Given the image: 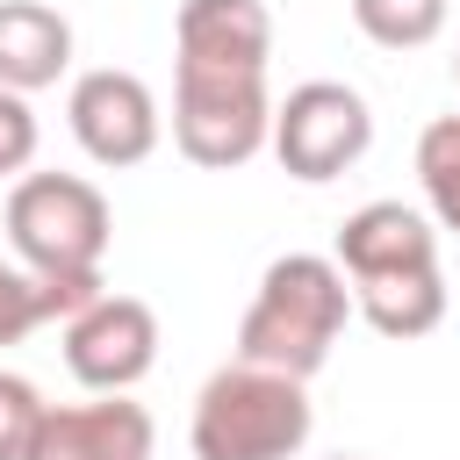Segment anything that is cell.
<instances>
[{"mask_svg": "<svg viewBox=\"0 0 460 460\" xmlns=\"http://www.w3.org/2000/svg\"><path fill=\"white\" fill-rule=\"evenodd\" d=\"M367 144H374V108L345 79H302V86H288V101H273V144L266 151L280 158L288 180L323 187L345 165H359Z\"/></svg>", "mask_w": 460, "mask_h": 460, "instance_id": "5b68a950", "label": "cell"}, {"mask_svg": "<svg viewBox=\"0 0 460 460\" xmlns=\"http://www.w3.org/2000/svg\"><path fill=\"white\" fill-rule=\"evenodd\" d=\"M72 72V22L50 0H0V86L43 93Z\"/></svg>", "mask_w": 460, "mask_h": 460, "instance_id": "8fae6325", "label": "cell"}, {"mask_svg": "<svg viewBox=\"0 0 460 460\" xmlns=\"http://www.w3.org/2000/svg\"><path fill=\"white\" fill-rule=\"evenodd\" d=\"M453 79H460V58H453Z\"/></svg>", "mask_w": 460, "mask_h": 460, "instance_id": "ac0fdd59", "label": "cell"}, {"mask_svg": "<svg viewBox=\"0 0 460 460\" xmlns=\"http://www.w3.org/2000/svg\"><path fill=\"white\" fill-rule=\"evenodd\" d=\"M316 431L309 410V381L259 367V359H230L194 388V417H187V446L194 460H295Z\"/></svg>", "mask_w": 460, "mask_h": 460, "instance_id": "7a4b0ae2", "label": "cell"}, {"mask_svg": "<svg viewBox=\"0 0 460 460\" xmlns=\"http://www.w3.org/2000/svg\"><path fill=\"white\" fill-rule=\"evenodd\" d=\"M331 460H367V453H331Z\"/></svg>", "mask_w": 460, "mask_h": 460, "instance_id": "e0dca14e", "label": "cell"}, {"mask_svg": "<svg viewBox=\"0 0 460 460\" xmlns=\"http://www.w3.org/2000/svg\"><path fill=\"white\" fill-rule=\"evenodd\" d=\"M172 144L187 165L237 172L273 144L266 72H172Z\"/></svg>", "mask_w": 460, "mask_h": 460, "instance_id": "277c9868", "label": "cell"}, {"mask_svg": "<svg viewBox=\"0 0 460 460\" xmlns=\"http://www.w3.org/2000/svg\"><path fill=\"white\" fill-rule=\"evenodd\" d=\"M158 424L129 395H86V402H50L36 453L29 460H151Z\"/></svg>", "mask_w": 460, "mask_h": 460, "instance_id": "9c48e42d", "label": "cell"}, {"mask_svg": "<svg viewBox=\"0 0 460 460\" xmlns=\"http://www.w3.org/2000/svg\"><path fill=\"white\" fill-rule=\"evenodd\" d=\"M446 14H453V0H352L359 36L381 43V50H424V43H438Z\"/></svg>", "mask_w": 460, "mask_h": 460, "instance_id": "5bb4252c", "label": "cell"}, {"mask_svg": "<svg viewBox=\"0 0 460 460\" xmlns=\"http://www.w3.org/2000/svg\"><path fill=\"white\" fill-rule=\"evenodd\" d=\"M331 259L345 266V280H381V273H410V266H438V223L410 201H359L338 223Z\"/></svg>", "mask_w": 460, "mask_h": 460, "instance_id": "30bf717a", "label": "cell"}, {"mask_svg": "<svg viewBox=\"0 0 460 460\" xmlns=\"http://www.w3.org/2000/svg\"><path fill=\"white\" fill-rule=\"evenodd\" d=\"M352 280L331 252H280L244 316H237V359H259V367H280L295 381H316L323 359L338 352L345 323H352Z\"/></svg>", "mask_w": 460, "mask_h": 460, "instance_id": "6da1fadb", "label": "cell"}, {"mask_svg": "<svg viewBox=\"0 0 460 460\" xmlns=\"http://www.w3.org/2000/svg\"><path fill=\"white\" fill-rule=\"evenodd\" d=\"M352 309L367 316V331L410 345L431 338L446 323V273L438 266H410V273H381V280H352Z\"/></svg>", "mask_w": 460, "mask_h": 460, "instance_id": "7c38bea8", "label": "cell"}, {"mask_svg": "<svg viewBox=\"0 0 460 460\" xmlns=\"http://www.w3.org/2000/svg\"><path fill=\"white\" fill-rule=\"evenodd\" d=\"M266 58H273L266 0H180L172 72H266Z\"/></svg>", "mask_w": 460, "mask_h": 460, "instance_id": "ba28073f", "label": "cell"}, {"mask_svg": "<svg viewBox=\"0 0 460 460\" xmlns=\"http://www.w3.org/2000/svg\"><path fill=\"white\" fill-rule=\"evenodd\" d=\"M65 367L86 395H129L151 367H158V309L144 295H101L86 302L65 331Z\"/></svg>", "mask_w": 460, "mask_h": 460, "instance_id": "52a82bcc", "label": "cell"}, {"mask_svg": "<svg viewBox=\"0 0 460 460\" xmlns=\"http://www.w3.org/2000/svg\"><path fill=\"white\" fill-rule=\"evenodd\" d=\"M43 417H50L43 388H36L29 374L0 367V460H29V453H36V431H43Z\"/></svg>", "mask_w": 460, "mask_h": 460, "instance_id": "9a60e30c", "label": "cell"}, {"mask_svg": "<svg viewBox=\"0 0 460 460\" xmlns=\"http://www.w3.org/2000/svg\"><path fill=\"white\" fill-rule=\"evenodd\" d=\"M36 144H43V129H36L29 93L0 86V180H22V172L36 165Z\"/></svg>", "mask_w": 460, "mask_h": 460, "instance_id": "2e32d148", "label": "cell"}, {"mask_svg": "<svg viewBox=\"0 0 460 460\" xmlns=\"http://www.w3.org/2000/svg\"><path fill=\"white\" fill-rule=\"evenodd\" d=\"M417 187H424V216L460 237V115H431L417 129Z\"/></svg>", "mask_w": 460, "mask_h": 460, "instance_id": "4fadbf2b", "label": "cell"}, {"mask_svg": "<svg viewBox=\"0 0 460 460\" xmlns=\"http://www.w3.org/2000/svg\"><path fill=\"white\" fill-rule=\"evenodd\" d=\"M7 244L36 273H86L115 244V208L86 172H22L7 187Z\"/></svg>", "mask_w": 460, "mask_h": 460, "instance_id": "3957f363", "label": "cell"}, {"mask_svg": "<svg viewBox=\"0 0 460 460\" xmlns=\"http://www.w3.org/2000/svg\"><path fill=\"white\" fill-rule=\"evenodd\" d=\"M65 122H72V144H79L93 165H108V172L144 165V158L158 151V137H165L158 93H151L137 72H122V65L79 72L72 93H65Z\"/></svg>", "mask_w": 460, "mask_h": 460, "instance_id": "8992f818", "label": "cell"}]
</instances>
